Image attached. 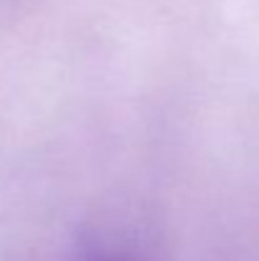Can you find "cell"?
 <instances>
[{
    "mask_svg": "<svg viewBox=\"0 0 259 261\" xmlns=\"http://www.w3.org/2000/svg\"><path fill=\"white\" fill-rule=\"evenodd\" d=\"M84 261H122V259H117V256H109V254H91V256H86Z\"/></svg>",
    "mask_w": 259,
    "mask_h": 261,
    "instance_id": "cell-1",
    "label": "cell"
}]
</instances>
